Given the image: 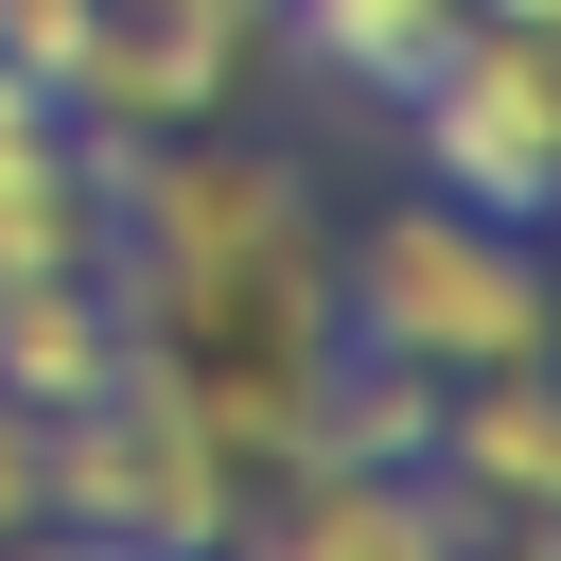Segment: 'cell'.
<instances>
[{
	"instance_id": "6da1fadb",
	"label": "cell",
	"mask_w": 561,
	"mask_h": 561,
	"mask_svg": "<svg viewBox=\"0 0 561 561\" xmlns=\"http://www.w3.org/2000/svg\"><path fill=\"white\" fill-rule=\"evenodd\" d=\"M333 333L403 351V368H508L543 351V228H491L456 193H386L351 245H333Z\"/></svg>"
},
{
	"instance_id": "7a4b0ae2",
	"label": "cell",
	"mask_w": 561,
	"mask_h": 561,
	"mask_svg": "<svg viewBox=\"0 0 561 561\" xmlns=\"http://www.w3.org/2000/svg\"><path fill=\"white\" fill-rule=\"evenodd\" d=\"M53 526L123 543V561H228L245 526V473L210 456V421L175 403V368H105L88 403H53Z\"/></svg>"
},
{
	"instance_id": "3957f363",
	"label": "cell",
	"mask_w": 561,
	"mask_h": 561,
	"mask_svg": "<svg viewBox=\"0 0 561 561\" xmlns=\"http://www.w3.org/2000/svg\"><path fill=\"white\" fill-rule=\"evenodd\" d=\"M403 123H421V193H456L491 228H543L561 210V35L543 18H473L403 88Z\"/></svg>"
},
{
	"instance_id": "277c9868",
	"label": "cell",
	"mask_w": 561,
	"mask_h": 561,
	"mask_svg": "<svg viewBox=\"0 0 561 561\" xmlns=\"http://www.w3.org/2000/svg\"><path fill=\"white\" fill-rule=\"evenodd\" d=\"M245 53H263V0H105V35L70 70V123L105 158L123 140H175V123H210L245 88Z\"/></svg>"
},
{
	"instance_id": "5b68a950",
	"label": "cell",
	"mask_w": 561,
	"mask_h": 561,
	"mask_svg": "<svg viewBox=\"0 0 561 561\" xmlns=\"http://www.w3.org/2000/svg\"><path fill=\"white\" fill-rule=\"evenodd\" d=\"M228 561H491V526L438 491V473H351V456H298L245 491Z\"/></svg>"
},
{
	"instance_id": "8992f818",
	"label": "cell",
	"mask_w": 561,
	"mask_h": 561,
	"mask_svg": "<svg viewBox=\"0 0 561 561\" xmlns=\"http://www.w3.org/2000/svg\"><path fill=\"white\" fill-rule=\"evenodd\" d=\"M421 473L491 526H543V491H561V403H543V351H508V368H456L438 386V438H421Z\"/></svg>"
},
{
	"instance_id": "52a82bcc",
	"label": "cell",
	"mask_w": 561,
	"mask_h": 561,
	"mask_svg": "<svg viewBox=\"0 0 561 561\" xmlns=\"http://www.w3.org/2000/svg\"><path fill=\"white\" fill-rule=\"evenodd\" d=\"M105 368H123V280H105V263H18V280H0V403L53 421V403H88Z\"/></svg>"
},
{
	"instance_id": "ba28073f",
	"label": "cell",
	"mask_w": 561,
	"mask_h": 561,
	"mask_svg": "<svg viewBox=\"0 0 561 561\" xmlns=\"http://www.w3.org/2000/svg\"><path fill=\"white\" fill-rule=\"evenodd\" d=\"M456 35H473V0H298V53H316L333 88H386V105H403Z\"/></svg>"
},
{
	"instance_id": "9c48e42d",
	"label": "cell",
	"mask_w": 561,
	"mask_h": 561,
	"mask_svg": "<svg viewBox=\"0 0 561 561\" xmlns=\"http://www.w3.org/2000/svg\"><path fill=\"white\" fill-rule=\"evenodd\" d=\"M18 526H53V421L35 403H0V543Z\"/></svg>"
},
{
	"instance_id": "30bf717a",
	"label": "cell",
	"mask_w": 561,
	"mask_h": 561,
	"mask_svg": "<svg viewBox=\"0 0 561 561\" xmlns=\"http://www.w3.org/2000/svg\"><path fill=\"white\" fill-rule=\"evenodd\" d=\"M0 561H123V543H88V526H18Z\"/></svg>"
}]
</instances>
